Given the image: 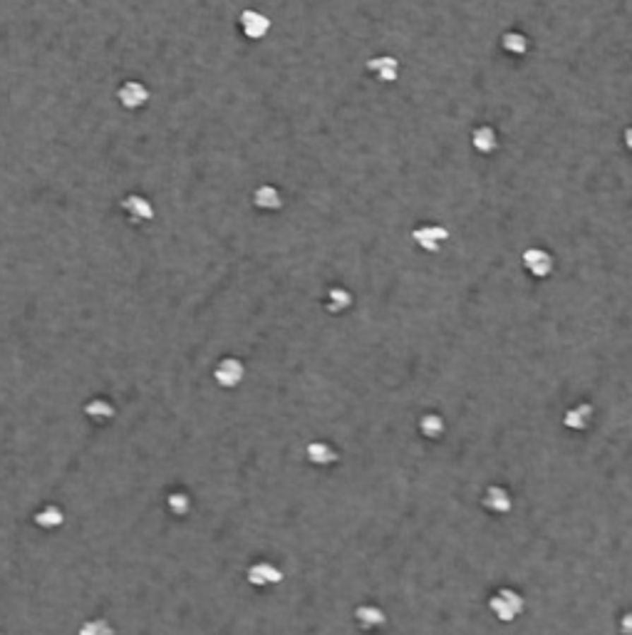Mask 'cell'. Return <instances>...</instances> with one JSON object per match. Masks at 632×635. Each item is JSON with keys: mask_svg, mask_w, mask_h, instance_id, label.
Wrapping results in <instances>:
<instances>
[{"mask_svg": "<svg viewBox=\"0 0 632 635\" xmlns=\"http://www.w3.org/2000/svg\"><path fill=\"white\" fill-rule=\"evenodd\" d=\"M523 266H526V271L533 278H548L553 273L556 261H553V256L546 249H528L523 251Z\"/></svg>", "mask_w": 632, "mask_h": 635, "instance_id": "cell-2", "label": "cell"}, {"mask_svg": "<svg viewBox=\"0 0 632 635\" xmlns=\"http://www.w3.org/2000/svg\"><path fill=\"white\" fill-rule=\"evenodd\" d=\"M481 504L494 514H508L513 509V497L506 487L494 484V487H486L484 497H481Z\"/></svg>", "mask_w": 632, "mask_h": 635, "instance_id": "cell-4", "label": "cell"}, {"mask_svg": "<svg viewBox=\"0 0 632 635\" xmlns=\"http://www.w3.org/2000/svg\"><path fill=\"white\" fill-rule=\"evenodd\" d=\"M620 633L622 635H632V610H627L620 618Z\"/></svg>", "mask_w": 632, "mask_h": 635, "instance_id": "cell-13", "label": "cell"}, {"mask_svg": "<svg viewBox=\"0 0 632 635\" xmlns=\"http://www.w3.org/2000/svg\"><path fill=\"white\" fill-rule=\"evenodd\" d=\"M238 25H241V32L248 37V40H261V37L268 32L270 20L266 16H261V13H256V11H246V13H241Z\"/></svg>", "mask_w": 632, "mask_h": 635, "instance_id": "cell-5", "label": "cell"}, {"mask_svg": "<svg viewBox=\"0 0 632 635\" xmlns=\"http://www.w3.org/2000/svg\"><path fill=\"white\" fill-rule=\"evenodd\" d=\"M503 50L506 52H511V55H523V52H528V37L523 35V32H506L503 35Z\"/></svg>", "mask_w": 632, "mask_h": 635, "instance_id": "cell-10", "label": "cell"}, {"mask_svg": "<svg viewBox=\"0 0 632 635\" xmlns=\"http://www.w3.org/2000/svg\"><path fill=\"white\" fill-rule=\"evenodd\" d=\"M367 70L372 75H377L379 82H395L397 80V72H400V62L390 55H382V57H372L367 62Z\"/></svg>", "mask_w": 632, "mask_h": 635, "instance_id": "cell-8", "label": "cell"}, {"mask_svg": "<svg viewBox=\"0 0 632 635\" xmlns=\"http://www.w3.org/2000/svg\"><path fill=\"white\" fill-rule=\"evenodd\" d=\"M592 415H595L592 405H588V402H580V405L571 407V410L563 415V425H566V427H571V429H576V432H585V429L590 427Z\"/></svg>", "mask_w": 632, "mask_h": 635, "instance_id": "cell-7", "label": "cell"}, {"mask_svg": "<svg viewBox=\"0 0 632 635\" xmlns=\"http://www.w3.org/2000/svg\"><path fill=\"white\" fill-rule=\"evenodd\" d=\"M489 608H491V613L501 620V623H511V620H516L518 615L523 613L526 600H523V595L518 593V591L499 588L489 598Z\"/></svg>", "mask_w": 632, "mask_h": 635, "instance_id": "cell-1", "label": "cell"}, {"mask_svg": "<svg viewBox=\"0 0 632 635\" xmlns=\"http://www.w3.org/2000/svg\"><path fill=\"white\" fill-rule=\"evenodd\" d=\"M256 203H258L261 208H278L280 206V196L278 191H275L273 186H261L258 191H256Z\"/></svg>", "mask_w": 632, "mask_h": 635, "instance_id": "cell-12", "label": "cell"}, {"mask_svg": "<svg viewBox=\"0 0 632 635\" xmlns=\"http://www.w3.org/2000/svg\"><path fill=\"white\" fill-rule=\"evenodd\" d=\"M625 147L632 152V127H627V129H625Z\"/></svg>", "mask_w": 632, "mask_h": 635, "instance_id": "cell-14", "label": "cell"}, {"mask_svg": "<svg viewBox=\"0 0 632 635\" xmlns=\"http://www.w3.org/2000/svg\"><path fill=\"white\" fill-rule=\"evenodd\" d=\"M412 239L422 246L424 251H439V246L449 239V231L444 226H422L412 234Z\"/></svg>", "mask_w": 632, "mask_h": 635, "instance_id": "cell-6", "label": "cell"}, {"mask_svg": "<svg viewBox=\"0 0 632 635\" xmlns=\"http://www.w3.org/2000/svg\"><path fill=\"white\" fill-rule=\"evenodd\" d=\"M422 432L431 439L441 437V434H444V420H441L439 415H427L424 420H422Z\"/></svg>", "mask_w": 632, "mask_h": 635, "instance_id": "cell-11", "label": "cell"}, {"mask_svg": "<svg viewBox=\"0 0 632 635\" xmlns=\"http://www.w3.org/2000/svg\"><path fill=\"white\" fill-rule=\"evenodd\" d=\"M471 144L479 154H494L499 149V134H496L494 127H476L474 134H471Z\"/></svg>", "mask_w": 632, "mask_h": 635, "instance_id": "cell-9", "label": "cell"}, {"mask_svg": "<svg viewBox=\"0 0 632 635\" xmlns=\"http://www.w3.org/2000/svg\"><path fill=\"white\" fill-rule=\"evenodd\" d=\"M117 97H119V105L126 109H139L147 105L149 100V90L142 85V82L137 80H129L124 82V85L119 87V92H117Z\"/></svg>", "mask_w": 632, "mask_h": 635, "instance_id": "cell-3", "label": "cell"}]
</instances>
